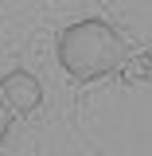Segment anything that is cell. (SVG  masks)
I'll list each match as a JSON object with an SVG mask.
<instances>
[{"label": "cell", "mask_w": 152, "mask_h": 156, "mask_svg": "<svg viewBox=\"0 0 152 156\" xmlns=\"http://www.w3.org/2000/svg\"><path fill=\"white\" fill-rule=\"evenodd\" d=\"M8 125H12V113H8V105L0 101V140L8 136Z\"/></svg>", "instance_id": "obj_4"}, {"label": "cell", "mask_w": 152, "mask_h": 156, "mask_svg": "<svg viewBox=\"0 0 152 156\" xmlns=\"http://www.w3.org/2000/svg\"><path fill=\"white\" fill-rule=\"evenodd\" d=\"M0 101L8 105V113L27 117V113H35L39 105H43V86L27 70H12V74H4V82H0Z\"/></svg>", "instance_id": "obj_2"}, {"label": "cell", "mask_w": 152, "mask_h": 156, "mask_svg": "<svg viewBox=\"0 0 152 156\" xmlns=\"http://www.w3.org/2000/svg\"><path fill=\"white\" fill-rule=\"evenodd\" d=\"M121 74H125V82H144V78H152V55H133L121 62Z\"/></svg>", "instance_id": "obj_3"}, {"label": "cell", "mask_w": 152, "mask_h": 156, "mask_svg": "<svg viewBox=\"0 0 152 156\" xmlns=\"http://www.w3.org/2000/svg\"><path fill=\"white\" fill-rule=\"evenodd\" d=\"M55 51H58V66L74 82H94L125 62V39L113 23L90 16L62 27L55 39Z\"/></svg>", "instance_id": "obj_1"}]
</instances>
